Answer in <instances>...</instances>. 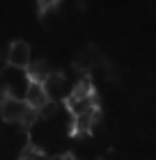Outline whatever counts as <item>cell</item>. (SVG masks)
Masks as SVG:
<instances>
[{"label":"cell","instance_id":"6da1fadb","mask_svg":"<svg viewBox=\"0 0 156 160\" xmlns=\"http://www.w3.org/2000/svg\"><path fill=\"white\" fill-rule=\"evenodd\" d=\"M71 89H73V82H69L67 76L57 73V71H53L51 78L44 82V92H46L48 101H51V103H57V105H60V101L67 103V98L71 96Z\"/></svg>","mask_w":156,"mask_h":160},{"label":"cell","instance_id":"7a4b0ae2","mask_svg":"<svg viewBox=\"0 0 156 160\" xmlns=\"http://www.w3.org/2000/svg\"><path fill=\"white\" fill-rule=\"evenodd\" d=\"M5 62L9 69H16V71H28L32 62V48L28 41H12L9 48H7V55H5Z\"/></svg>","mask_w":156,"mask_h":160},{"label":"cell","instance_id":"3957f363","mask_svg":"<svg viewBox=\"0 0 156 160\" xmlns=\"http://www.w3.org/2000/svg\"><path fill=\"white\" fill-rule=\"evenodd\" d=\"M46 103H48V96H46V92H44V85H39V82H30V85H28L25 105L30 108L32 112H39Z\"/></svg>","mask_w":156,"mask_h":160},{"label":"cell","instance_id":"277c9868","mask_svg":"<svg viewBox=\"0 0 156 160\" xmlns=\"http://www.w3.org/2000/svg\"><path fill=\"white\" fill-rule=\"evenodd\" d=\"M51 73H53V69L48 67L46 60H32L30 67H28V71H25L28 80H30V82H39V85L46 82V80L51 78Z\"/></svg>","mask_w":156,"mask_h":160}]
</instances>
